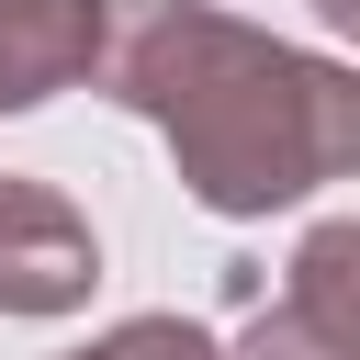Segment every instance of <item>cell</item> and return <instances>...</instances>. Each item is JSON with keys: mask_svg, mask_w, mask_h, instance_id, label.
<instances>
[{"mask_svg": "<svg viewBox=\"0 0 360 360\" xmlns=\"http://www.w3.org/2000/svg\"><path fill=\"white\" fill-rule=\"evenodd\" d=\"M101 90L146 112L202 214L304 202L360 158V79L338 56L270 45L202 0H101Z\"/></svg>", "mask_w": 360, "mask_h": 360, "instance_id": "1", "label": "cell"}, {"mask_svg": "<svg viewBox=\"0 0 360 360\" xmlns=\"http://www.w3.org/2000/svg\"><path fill=\"white\" fill-rule=\"evenodd\" d=\"M90 281H101V248L68 214V191L0 180V315H68L90 304Z\"/></svg>", "mask_w": 360, "mask_h": 360, "instance_id": "2", "label": "cell"}, {"mask_svg": "<svg viewBox=\"0 0 360 360\" xmlns=\"http://www.w3.org/2000/svg\"><path fill=\"white\" fill-rule=\"evenodd\" d=\"M101 56V0H0V112L79 90Z\"/></svg>", "mask_w": 360, "mask_h": 360, "instance_id": "3", "label": "cell"}, {"mask_svg": "<svg viewBox=\"0 0 360 360\" xmlns=\"http://www.w3.org/2000/svg\"><path fill=\"white\" fill-rule=\"evenodd\" d=\"M236 360H360V338H338V326H315V315H292V304H270V315H248V338H236Z\"/></svg>", "mask_w": 360, "mask_h": 360, "instance_id": "4", "label": "cell"}, {"mask_svg": "<svg viewBox=\"0 0 360 360\" xmlns=\"http://www.w3.org/2000/svg\"><path fill=\"white\" fill-rule=\"evenodd\" d=\"M79 360H214V349H202V326H180V315H135V326L90 338Z\"/></svg>", "mask_w": 360, "mask_h": 360, "instance_id": "5", "label": "cell"}, {"mask_svg": "<svg viewBox=\"0 0 360 360\" xmlns=\"http://www.w3.org/2000/svg\"><path fill=\"white\" fill-rule=\"evenodd\" d=\"M315 11H326V22H360V0H315Z\"/></svg>", "mask_w": 360, "mask_h": 360, "instance_id": "6", "label": "cell"}]
</instances>
